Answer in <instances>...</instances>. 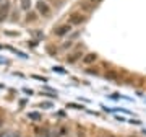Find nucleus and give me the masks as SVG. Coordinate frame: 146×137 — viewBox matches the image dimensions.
<instances>
[{
  "label": "nucleus",
  "instance_id": "obj_1",
  "mask_svg": "<svg viewBox=\"0 0 146 137\" xmlns=\"http://www.w3.org/2000/svg\"><path fill=\"white\" fill-rule=\"evenodd\" d=\"M36 8H37V11H39L42 16H50V7L47 5L44 0H39V2H37Z\"/></svg>",
  "mask_w": 146,
  "mask_h": 137
},
{
  "label": "nucleus",
  "instance_id": "obj_2",
  "mask_svg": "<svg viewBox=\"0 0 146 137\" xmlns=\"http://www.w3.org/2000/svg\"><path fill=\"white\" fill-rule=\"evenodd\" d=\"M10 15V2H3L2 7H0V23L5 21Z\"/></svg>",
  "mask_w": 146,
  "mask_h": 137
},
{
  "label": "nucleus",
  "instance_id": "obj_3",
  "mask_svg": "<svg viewBox=\"0 0 146 137\" xmlns=\"http://www.w3.org/2000/svg\"><path fill=\"white\" fill-rule=\"evenodd\" d=\"M72 31V25L68 23V25H62V26H58L57 30H54V34L55 36H65L68 33Z\"/></svg>",
  "mask_w": 146,
  "mask_h": 137
},
{
  "label": "nucleus",
  "instance_id": "obj_4",
  "mask_svg": "<svg viewBox=\"0 0 146 137\" xmlns=\"http://www.w3.org/2000/svg\"><path fill=\"white\" fill-rule=\"evenodd\" d=\"M84 21V15H81V13H73L72 16H70V25H81Z\"/></svg>",
  "mask_w": 146,
  "mask_h": 137
},
{
  "label": "nucleus",
  "instance_id": "obj_5",
  "mask_svg": "<svg viewBox=\"0 0 146 137\" xmlns=\"http://www.w3.org/2000/svg\"><path fill=\"white\" fill-rule=\"evenodd\" d=\"M96 59H98V56L94 52H89V54H86L83 57V64H93V62H96Z\"/></svg>",
  "mask_w": 146,
  "mask_h": 137
},
{
  "label": "nucleus",
  "instance_id": "obj_6",
  "mask_svg": "<svg viewBox=\"0 0 146 137\" xmlns=\"http://www.w3.org/2000/svg\"><path fill=\"white\" fill-rule=\"evenodd\" d=\"M28 119H31V121H41L42 116L39 113H36V111H33V113H28Z\"/></svg>",
  "mask_w": 146,
  "mask_h": 137
},
{
  "label": "nucleus",
  "instance_id": "obj_7",
  "mask_svg": "<svg viewBox=\"0 0 146 137\" xmlns=\"http://www.w3.org/2000/svg\"><path fill=\"white\" fill-rule=\"evenodd\" d=\"M20 5L23 10H29V7H31V0H20Z\"/></svg>",
  "mask_w": 146,
  "mask_h": 137
},
{
  "label": "nucleus",
  "instance_id": "obj_8",
  "mask_svg": "<svg viewBox=\"0 0 146 137\" xmlns=\"http://www.w3.org/2000/svg\"><path fill=\"white\" fill-rule=\"evenodd\" d=\"M37 20V16H36V13L34 11H28L26 13V21L29 23V21H36Z\"/></svg>",
  "mask_w": 146,
  "mask_h": 137
},
{
  "label": "nucleus",
  "instance_id": "obj_9",
  "mask_svg": "<svg viewBox=\"0 0 146 137\" xmlns=\"http://www.w3.org/2000/svg\"><path fill=\"white\" fill-rule=\"evenodd\" d=\"M78 57H80V52H75V54H72V56H70V57L67 59V60H68L70 64H72V62H75V60H76Z\"/></svg>",
  "mask_w": 146,
  "mask_h": 137
},
{
  "label": "nucleus",
  "instance_id": "obj_10",
  "mask_svg": "<svg viewBox=\"0 0 146 137\" xmlns=\"http://www.w3.org/2000/svg\"><path fill=\"white\" fill-rule=\"evenodd\" d=\"M65 132H67V127H60V129H58V136L57 137H63V136H65Z\"/></svg>",
  "mask_w": 146,
  "mask_h": 137
},
{
  "label": "nucleus",
  "instance_id": "obj_11",
  "mask_svg": "<svg viewBox=\"0 0 146 137\" xmlns=\"http://www.w3.org/2000/svg\"><path fill=\"white\" fill-rule=\"evenodd\" d=\"M41 108H52V103H41Z\"/></svg>",
  "mask_w": 146,
  "mask_h": 137
},
{
  "label": "nucleus",
  "instance_id": "obj_12",
  "mask_svg": "<svg viewBox=\"0 0 146 137\" xmlns=\"http://www.w3.org/2000/svg\"><path fill=\"white\" fill-rule=\"evenodd\" d=\"M0 137H10V134L5 132V131H0Z\"/></svg>",
  "mask_w": 146,
  "mask_h": 137
},
{
  "label": "nucleus",
  "instance_id": "obj_13",
  "mask_svg": "<svg viewBox=\"0 0 146 137\" xmlns=\"http://www.w3.org/2000/svg\"><path fill=\"white\" fill-rule=\"evenodd\" d=\"M42 132H44V134H42L44 137H50V136H49V134H50V132H49V129H44Z\"/></svg>",
  "mask_w": 146,
  "mask_h": 137
},
{
  "label": "nucleus",
  "instance_id": "obj_14",
  "mask_svg": "<svg viewBox=\"0 0 146 137\" xmlns=\"http://www.w3.org/2000/svg\"><path fill=\"white\" fill-rule=\"evenodd\" d=\"M54 70H57V72H60V74H63V68H62V67H54Z\"/></svg>",
  "mask_w": 146,
  "mask_h": 137
},
{
  "label": "nucleus",
  "instance_id": "obj_15",
  "mask_svg": "<svg viewBox=\"0 0 146 137\" xmlns=\"http://www.w3.org/2000/svg\"><path fill=\"white\" fill-rule=\"evenodd\" d=\"M91 2H93V3H101L102 0H91Z\"/></svg>",
  "mask_w": 146,
  "mask_h": 137
},
{
  "label": "nucleus",
  "instance_id": "obj_16",
  "mask_svg": "<svg viewBox=\"0 0 146 137\" xmlns=\"http://www.w3.org/2000/svg\"><path fill=\"white\" fill-rule=\"evenodd\" d=\"M15 137H21V134H20V132H16V134H15Z\"/></svg>",
  "mask_w": 146,
  "mask_h": 137
},
{
  "label": "nucleus",
  "instance_id": "obj_17",
  "mask_svg": "<svg viewBox=\"0 0 146 137\" xmlns=\"http://www.w3.org/2000/svg\"><path fill=\"white\" fill-rule=\"evenodd\" d=\"M2 3H3V0H0V7H2Z\"/></svg>",
  "mask_w": 146,
  "mask_h": 137
},
{
  "label": "nucleus",
  "instance_id": "obj_18",
  "mask_svg": "<svg viewBox=\"0 0 146 137\" xmlns=\"http://www.w3.org/2000/svg\"><path fill=\"white\" fill-rule=\"evenodd\" d=\"M102 137H114V136H102Z\"/></svg>",
  "mask_w": 146,
  "mask_h": 137
},
{
  "label": "nucleus",
  "instance_id": "obj_19",
  "mask_svg": "<svg viewBox=\"0 0 146 137\" xmlns=\"http://www.w3.org/2000/svg\"><path fill=\"white\" fill-rule=\"evenodd\" d=\"M37 137H42V136H37Z\"/></svg>",
  "mask_w": 146,
  "mask_h": 137
},
{
  "label": "nucleus",
  "instance_id": "obj_20",
  "mask_svg": "<svg viewBox=\"0 0 146 137\" xmlns=\"http://www.w3.org/2000/svg\"><path fill=\"white\" fill-rule=\"evenodd\" d=\"M131 137H135V136H131Z\"/></svg>",
  "mask_w": 146,
  "mask_h": 137
}]
</instances>
